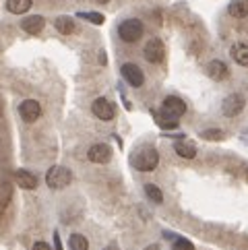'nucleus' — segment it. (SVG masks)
Masks as SVG:
<instances>
[{
    "label": "nucleus",
    "mask_w": 248,
    "mask_h": 250,
    "mask_svg": "<svg viewBox=\"0 0 248 250\" xmlns=\"http://www.w3.org/2000/svg\"><path fill=\"white\" fill-rule=\"evenodd\" d=\"M159 164V153L153 147H141L132 153V166L141 172H153Z\"/></svg>",
    "instance_id": "obj_1"
},
{
    "label": "nucleus",
    "mask_w": 248,
    "mask_h": 250,
    "mask_svg": "<svg viewBox=\"0 0 248 250\" xmlns=\"http://www.w3.org/2000/svg\"><path fill=\"white\" fill-rule=\"evenodd\" d=\"M73 182V172L64 166H54L50 167V172L46 174V184L52 190H62Z\"/></svg>",
    "instance_id": "obj_2"
},
{
    "label": "nucleus",
    "mask_w": 248,
    "mask_h": 250,
    "mask_svg": "<svg viewBox=\"0 0 248 250\" xmlns=\"http://www.w3.org/2000/svg\"><path fill=\"white\" fill-rule=\"evenodd\" d=\"M143 23H141L139 19H126V21H122L118 25V35H120V40L122 42H126V43H135L139 42L141 38H143Z\"/></svg>",
    "instance_id": "obj_3"
},
{
    "label": "nucleus",
    "mask_w": 248,
    "mask_h": 250,
    "mask_svg": "<svg viewBox=\"0 0 248 250\" xmlns=\"http://www.w3.org/2000/svg\"><path fill=\"white\" fill-rule=\"evenodd\" d=\"M143 56H145L147 62H151V64H159V62L164 60V56H165L164 42L159 40V38L149 40V42L145 43V48H143Z\"/></svg>",
    "instance_id": "obj_4"
},
{
    "label": "nucleus",
    "mask_w": 248,
    "mask_h": 250,
    "mask_svg": "<svg viewBox=\"0 0 248 250\" xmlns=\"http://www.w3.org/2000/svg\"><path fill=\"white\" fill-rule=\"evenodd\" d=\"M244 97L240 93H229L224 102H221V114L227 116V118H234V116H238L242 110H244Z\"/></svg>",
    "instance_id": "obj_5"
},
{
    "label": "nucleus",
    "mask_w": 248,
    "mask_h": 250,
    "mask_svg": "<svg viewBox=\"0 0 248 250\" xmlns=\"http://www.w3.org/2000/svg\"><path fill=\"white\" fill-rule=\"evenodd\" d=\"M120 73L124 77V81L132 87H141L145 83V77H143V70H141L137 64H132V62H126V64H122Z\"/></svg>",
    "instance_id": "obj_6"
},
{
    "label": "nucleus",
    "mask_w": 248,
    "mask_h": 250,
    "mask_svg": "<svg viewBox=\"0 0 248 250\" xmlns=\"http://www.w3.org/2000/svg\"><path fill=\"white\" fill-rule=\"evenodd\" d=\"M87 157H89V162H93V164H108L112 159V149H110V145H105V143H95V145H91L89 151H87Z\"/></svg>",
    "instance_id": "obj_7"
},
{
    "label": "nucleus",
    "mask_w": 248,
    "mask_h": 250,
    "mask_svg": "<svg viewBox=\"0 0 248 250\" xmlns=\"http://www.w3.org/2000/svg\"><path fill=\"white\" fill-rule=\"evenodd\" d=\"M91 110H93V114H95L100 120H112L114 114H116V108H114V104L108 102L105 97H97V100L91 104Z\"/></svg>",
    "instance_id": "obj_8"
},
{
    "label": "nucleus",
    "mask_w": 248,
    "mask_h": 250,
    "mask_svg": "<svg viewBox=\"0 0 248 250\" xmlns=\"http://www.w3.org/2000/svg\"><path fill=\"white\" fill-rule=\"evenodd\" d=\"M19 116L25 122H35L41 116V105L35 100H25L19 105Z\"/></svg>",
    "instance_id": "obj_9"
},
{
    "label": "nucleus",
    "mask_w": 248,
    "mask_h": 250,
    "mask_svg": "<svg viewBox=\"0 0 248 250\" xmlns=\"http://www.w3.org/2000/svg\"><path fill=\"white\" fill-rule=\"evenodd\" d=\"M162 112L174 116V118H180V116L186 112V104L180 100L178 95H167L164 104H162Z\"/></svg>",
    "instance_id": "obj_10"
},
{
    "label": "nucleus",
    "mask_w": 248,
    "mask_h": 250,
    "mask_svg": "<svg viewBox=\"0 0 248 250\" xmlns=\"http://www.w3.org/2000/svg\"><path fill=\"white\" fill-rule=\"evenodd\" d=\"M15 182L25 190L38 188V176H35L33 172H29V169H17L15 172Z\"/></svg>",
    "instance_id": "obj_11"
},
{
    "label": "nucleus",
    "mask_w": 248,
    "mask_h": 250,
    "mask_svg": "<svg viewBox=\"0 0 248 250\" xmlns=\"http://www.w3.org/2000/svg\"><path fill=\"white\" fill-rule=\"evenodd\" d=\"M43 25H46V21H43L41 15H29L21 21V29L25 33H29V35H35V33H40L43 29Z\"/></svg>",
    "instance_id": "obj_12"
},
{
    "label": "nucleus",
    "mask_w": 248,
    "mask_h": 250,
    "mask_svg": "<svg viewBox=\"0 0 248 250\" xmlns=\"http://www.w3.org/2000/svg\"><path fill=\"white\" fill-rule=\"evenodd\" d=\"M207 73H209V77L213 79V81H224V79H227V75H229V68H227L226 62L211 60L209 66H207Z\"/></svg>",
    "instance_id": "obj_13"
},
{
    "label": "nucleus",
    "mask_w": 248,
    "mask_h": 250,
    "mask_svg": "<svg viewBox=\"0 0 248 250\" xmlns=\"http://www.w3.org/2000/svg\"><path fill=\"white\" fill-rule=\"evenodd\" d=\"M234 62L240 66H248V43H234L232 50H229Z\"/></svg>",
    "instance_id": "obj_14"
},
{
    "label": "nucleus",
    "mask_w": 248,
    "mask_h": 250,
    "mask_svg": "<svg viewBox=\"0 0 248 250\" xmlns=\"http://www.w3.org/2000/svg\"><path fill=\"white\" fill-rule=\"evenodd\" d=\"M227 13L234 19H244V17H248V0H232L227 4Z\"/></svg>",
    "instance_id": "obj_15"
},
{
    "label": "nucleus",
    "mask_w": 248,
    "mask_h": 250,
    "mask_svg": "<svg viewBox=\"0 0 248 250\" xmlns=\"http://www.w3.org/2000/svg\"><path fill=\"white\" fill-rule=\"evenodd\" d=\"M33 4V0H6V11L13 15H23L27 13Z\"/></svg>",
    "instance_id": "obj_16"
},
{
    "label": "nucleus",
    "mask_w": 248,
    "mask_h": 250,
    "mask_svg": "<svg viewBox=\"0 0 248 250\" xmlns=\"http://www.w3.org/2000/svg\"><path fill=\"white\" fill-rule=\"evenodd\" d=\"M174 151L184 159H192L194 155H197V147H194L192 143H188V141H178L174 145Z\"/></svg>",
    "instance_id": "obj_17"
},
{
    "label": "nucleus",
    "mask_w": 248,
    "mask_h": 250,
    "mask_svg": "<svg viewBox=\"0 0 248 250\" xmlns=\"http://www.w3.org/2000/svg\"><path fill=\"white\" fill-rule=\"evenodd\" d=\"M155 122H157V126H159V128H164V130L178 128V118H174V116L165 114V112L155 114Z\"/></svg>",
    "instance_id": "obj_18"
},
{
    "label": "nucleus",
    "mask_w": 248,
    "mask_h": 250,
    "mask_svg": "<svg viewBox=\"0 0 248 250\" xmlns=\"http://www.w3.org/2000/svg\"><path fill=\"white\" fill-rule=\"evenodd\" d=\"M54 27L62 33V35H70L77 27H75V21L70 19V17H66V15H62V17H58V19L54 21Z\"/></svg>",
    "instance_id": "obj_19"
},
{
    "label": "nucleus",
    "mask_w": 248,
    "mask_h": 250,
    "mask_svg": "<svg viewBox=\"0 0 248 250\" xmlns=\"http://www.w3.org/2000/svg\"><path fill=\"white\" fill-rule=\"evenodd\" d=\"M68 248L70 250H89V242H87V238L81 236V234H73L68 240Z\"/></svg>",
    "instance_id": "obj_20"
},
{
    "label": "nucleus",
    "mask_w": 248,
    "mask_h": 250,
    "mask_svg": "<svg viewBox=\"0 0 248 250\" xmlns=\"http://www.w3.org/2000/svg\"><path fill=\"white\" fill-rule=\"evenodd\" d=\"M145 194H147V199L151 203H155V205L164 203V194H162V190H159L155 184H145Z\"/></svg>",
    "instance_id": "obj_21"
},
{
    "label": "nucleus",
    "mask_w": 248,
    "mask_h": 250,
    "mask_svg": "<svg viewBox=\"0 0 248 250\" xmlns=\"http://www.w3.org/2000/svg\"><path fill=\"white\" fill-rule=\"evenodd\" d=\"M79 17L85 19V21H89V23H93V25H102L103 23V15L102 13H87V11H83V13H79Z\"/></svg>",
    "instance_id": "obj_22"
},
{
    "label": "nucleus",
    "mask_w": 248,
    "mask_h": 250,
    "mask_svg": "<svg viewBox=\"0 0 248 250\" xmlns=\"http://www.w3.org/2000/svg\"><path fill=\"white\" fill-rule=\"evenodd\" d=\"M201 137H203V139H207V141H221V139H224V130H219V128L203 130V132H201Z\"/></svg>",
    "instance_id": "obj_23"
},
{
    "label": "nucleus",
    "mask_w": 248,
    "mask_h": 250,
    "mask_svg": "<svg viewBox=\"0 0 248 250\" xmlns=\"http://www.w3.org/2000/svg\"><path fill=\"white\" fill-rule=\"evenodd\" d=\"M174 250H194V246H192L186 238H178V240L174 242Z\"/></svg>",
    "instance_id": "obj_24"
},
{
    "label": "nucleus",
    "mask_w": 248,
    "mask_h": 250,
    "mask_svg": "<svg viewBox=\"0 0 248 250\" xmlns=\"http://www.w3.org/2000/svg\"><path fill=\"white\" fill-rule=\"evenodd\" d=\"M33 250H52V248H50V244H46V242H35V244H33Z\"/></svg>",
    "instance_id": "obj_25"
},
{
    "label": "nucleus",
    "mask_w": 248,
    "mask_h": 250,
    "mask_svg": "<svg viewBox=\"0 0 248 250\" xmlns=\"http://www.w3.org/2000/svg\"><path fill=\"white\" fill-rule=\"evenodd\" d=\"M54 250H62V242H60V234L54 231Z\"/></svg>",
    "instance_id": "obj_26"
},
{
    "label": "nucleus",
    "mask_w": 248,
    "mask_h": 250,
    "mask_svg": "<svg viewBox=\"0 0 248 250\" xmlns=\"http://www.w3.org/2000/svg\"><path fill=\"white\" fill-rule=\"evenodd\" d=\"M145 250H159V246H157V244H151V246H147Z\"/></svg>",
    "instance_id": "obj_27"
},
{
    "label": "nucleus",
    "mask_w": 248,
    "mask_h": 250,
    "mask_svg": "<svg viewBox=\"0 0 248 250\" xmlns=\"http://www.w3.org/2000/svg\"><path fill=\"white\" fill-rule=\"evenodd\" d=\"M95 2H100V4H105V2H110V0H95Z\"/></svg>",
    "instance_id": "obj_28"
},
{
    "label": "nucleus",
    "mask_w": 248,
    "mask_h": 250,
    "mask_svg": "<svg viewBox=\"0 0 248 250\" xmlns=\"http://www.w3.org/2000/svg\"><path fill=\"white\" fill-rule=\"evenodd\" d=\"M103 250H118L116 246H108V248H103Z\"/></svg>",
    "instance_id": "obj_29"
}]
</instances>
